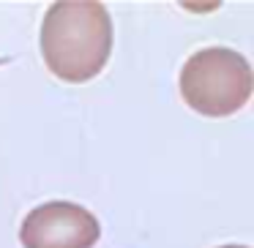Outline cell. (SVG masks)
Masks as SVG:
<instances>
[{
    "mask_svg": "<svg viewBox=\"0 0 254 248\" xmlns=\"http://www.w3.org/2000/svg\"><path fill=\"white\" fill-rule=\"evenodd\" d=\"M112 52V19L101 3H52L41 22V55L63 82H88L107 66Z\"/></svg>",
    "mask_w": 254,
    "mask_h": 248,
    "instance_id": "cell-1",
    "label": "cell"
},
{
    "mask_svg": "<svg viewBox=\"0 0 254 248\" xmlns=\"http://www.w3.org/2000/svg\"><path fill=\"white\" fill-rule=\"evenodd\" d=\"M252 66L235 50L210 47L186 60L181 71V96L205 117H227L252 99Z\"/></svg>",
    "mask_w": 254,
    "mask_h": 248,
    "instance_id": "cell-2",
    "label": "cell"
},
{
    "mask_svg": "<svg viewBox=\"0 0 254 248\" xmlns=\"http://www.w3.org/2000/svg\"><path fill=\"white\" fill-rule=\"evenodd\" d=\"M99 237V218L74 202L39 204L25 215L19 229L25 248H93Z\"/></svg>",
    "mask_w": 254,
    "mask_h": 248,
    "instance_id": "cell-3",
    "label": "cell"
},
{
    "mask_svg": "<svg viewBox=\"0 0 254 248\" xmlns=\"http://www.w3.org/2000/svg\"><path fill=\"white\" fill-rule=\"evenodd\" d=\"M221 248H249V246H221Z\"/></svg>",
    "mask_w": 254,
    "mask_h": 248,
    "instance_id": "cell-4",
    "label": "cell"
}]
</instances>
